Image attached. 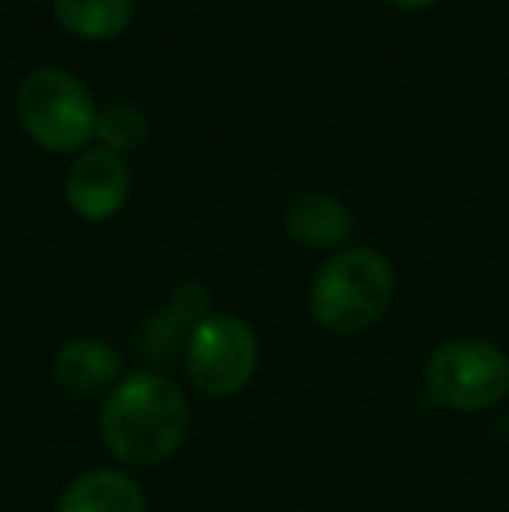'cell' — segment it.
<instances>
[{
  "label": "cell",
  "mask_w": 509,
  "mask_h": 512,
  "mask_svg": "<svg viewBox=\"0 0 509 512\" xmlns=\"http://www.w3.org/2000/svg\"><path fill=\"white\" fill-rule=\"evenodd\" d=\"M192 408L185 391L164 373H133L105 394L98 429L119 464L157 467L171 460L189 439Z\"/></svg>",
  "instance_id": "6da1fadb"
},
{
  "label": "cell",
  "mask_w": 509,
  "mask_h": 512,
  "mask_svg": "<svg viewBox=\"0 0 509 512\" xmlns=\"http://www.w3.org/2000/svg\"><path fill=\"white\" fill-rule=\"evenodd\" d=\"M394 279L391 262L370 244L342 248L318 269L311 283V314L332 335H360L391 310Z\"/></svg>",
  "instance_id": "7a4b0ae2"
},
{
  "label": "cell",
  "mask_w": 509,
  "mask_h": 512,
  "mask_svg": "<svg viewBox=\"0 0 509 512\" xmlns=\"http://www.w3.org/2000/svg\"><path fill=\"white\" fill-rule=\"evenodd\" d=\"M18 119L49 154H81L95 140L98 105L70 70L35 67L18 88Z\"/></svg>",
  "instance_id": "3957f363"
},
{
  "label": "cell",
  "mask_w": 509,
  "mask_h": 512,
  "mask_svg": "<svg viewBox=\"0 0 509 512\" xmlns=\"http://www.w3.org/2000/svg\"><path fill=\"white\" fill-rule=\"evenodd\" d=\"M426 391L440 408L485 411L509 394V356L489 338H450L426 363Z\"/></svg>",
  "instance_id": "277c9868"
},
{
  "label": "cell",
  "mask_w": 509,
  "mask_h": 512,
  "mask_svg": "<svg viewBox=\"0 0 509 512\" xmlns=\"http://www.w3.org/2000/svg\"><path fill=\"white\" fill-rule=\"evenodd\" d=\"M258 370V335L238 314H220L196 324L185 345V373L206 398H234L252 384Z\"/></svg>",
  "instance_id": "5b68a950"
},
{
  "label": "cell",
  "mask_w": 509,
  "mask_h": 512,
  "mask_svg": "<svg viewBox=\"0 0 509 512\" xmlns=\"http://www.w3.org/2000/svg\"><path fill=\"white\" fill-rule=\"evenodd\" d=\"M129 189H133V178H129L126 161L105 147L81 150L63 182L67 206L88 223L112 220L126 206Z\"/></svg>",
  "instance_id": "8992f818"
},
{
  "label": "cell",
  "mask_w": 509,
  "mask_h": 512,
  "mask_svg": "<svg viewBox=\"0 0 509 512\" xmlns=\"http://www.w3.org/2000/svg\"><path fill=\"white\" fill-rule=\"evenodd\" d=\"M123 377H126L123 356H119L116 345L105 342V338H95V335L70 338L53 356V380L63 391L77 394V398L109 394Z\"/></svg>",
  "instance_id": "52a82bcc"
},
{
  "label": "cell",
  "mask_w": 509,
  "mask_h": 512,
  "mask_svg": "<svg viewBox=\"0 0 509 512\" xmlns=\"http://www.w3.org/2000/svg\"><path fill=\"white\" fill-rule=\"evenodd\" d=\"M213 314V297L203 283H182L171 300L157 314L147 317L140 331V352L150 363H168L178 352L185 356L189 335L196 331V324L203 317Z\"/></svg>",
  "instance_id": "ba28073f"
},
{
  "label": "cell",
  "mask_w": 509,
  "mask_h": 512,
  "mask_svg": "<svg viewBox=\"0 0 509 512\" xmlns=\"http://www.w3.org/2000/svg\"><path fill=\"white\" fill-rule=\"evenodd\" d=\"M356 216L332 192H300L286 209V234L300 248L311 251H342L353 237Z\"/></svg>",
  "instance_id": "9c48e42d"
},
{
  "label": "cell",
  "mask_w": 509,
  "mask_h": 512,
  "mask_svg": "<svg viewBox=\"0 0 509 512\" xmlns=\"http://www.w3.org/2000/svg\"><path fill=\"white\" fill-rule=\"evenodd\" d=\"M56 512H147L140 481L116 467H95L70 481L56 499Z\"/></svg>",
  "instance_id": "30bf717a"
},
{
  "label": "cell",
  "mask_w": 509,
  "mask_h": 512,
  "mask_svg": "<svg viewBox=\"0 0 509 512\" xmlns=\"http://www.w3.org/2000/svg\"><path fill=\"white\" fill-rule=\"evenodd\" d=\"M136 0H53V14L70 35L88 42H109L133 21Z\"/></svg>",
  "instance_id": "8fae6325"
},
{
  "label": "cell",
  "mask_w": 509,
  "mask_h": 512,
  "mask_svg": "<svg viewBox=\"0 0 509 512\" xmlns=\"http://www.w3.org/2000/svg\"><path fill=\"white\" fill-rule=\"evenodd\" d=\"M150 136V119L129 102H116L98 112L95 122V140L98 147L112 150V154H129V150L143 147Z\"/></svg>",
  "instance_id": "7c38bea8"
},
{
  "label": "cell",
  "mask_w": 509,
  "mask_h": 512,
  "mask_svg": "<svg viewBox=\"0 0 509 512\" xmlns=\"http://www.w3.org/2000/svg\"><path fill=\"white\" fill-rule=\"evenodd\" d=\"M387 4H394V7H405V11H426V7L440 4V0H387Z\"/></svg>",
  "instance_id": "4fadbf2b"
}]
</instances>
